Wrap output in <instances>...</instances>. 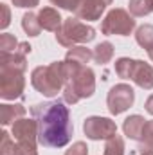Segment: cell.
Returning a JSON list of instances; mask_svg holds the SVG:
<instances>
[{
	"label": "cell",
	"mask_w": 153,
	"mask_h": 155,
	"mask_svg": "<svg viewBox=\"0 0 153 155\" xmlns=\"http://www.w3.org/2000/svg\"><path fill=\"white\" fill-rule=\"evenodd\" d=\"M96 38V29L79 22L77 16L63 20L61 27L56 31V41L63 47H74L76 43H88Z\"/></svg>",
	"instance_id": "4"
},
{
	"label": "cell",
	"mask_w": 153,
	"mask_h": 155,
	"mask_svg": "<svg viewBox=\"0 0 153 155\" xmlns=\"http://www.w3.org/2000/svg\"><path fill=\"white\" fill-rule=\"evenodd\" d=\"M38 20H40L41 29H45V31H54V33H56V31L61 27V24H63V18H61L60 11L54 9V7H41L40 13H38Z\"/></svg>",
	"instance_id": "12"
},
{
	"label": "cell",
	"mask_w": 153,
	"mask_h": 155,
	"mask_svg": "<svg viewBox=\"0 0 153 155\" xmlns=\"http://www.w3.org/2000/svg\"><path fill=\"white\" fill-rule=\"evenodd\" d=\"M31 49H33V47H31V45H29L27 41H20V45H18V49H16V51L27 56V54H31Z\"/></svg>",
	"instance_id": "30"
},
{
	"label": "cell",
	"mask_w": 153,
	"mask_h": 155,
	"mask_svg": "<svg viewBox=\"0 0 153 155\" xmlns=\"http://www.w3.org/2000/svg\"><path fill=\"white\" fill-rule=\"evenodd\" d=\"M13 137L16 143H29V144H36L38 141V124L36 119H18L13 124Z\"/></svg>",
	"instance_id": "10"
},
{
	"label": "cell",
	"mask_w": 153,
	"mask_h": 155,
	"mask_svg": "<svg viewBox=\"0 0 153 155\" xmlns=\"http://www.w3.org/2000/svg\"><path fill=\"white\" fill-rule=\"evenodd\" d=\"M67 81V71L65 61H52L49 65H40L31 72V85L34 90L45 97H54L58 92L65 87Z\"/></svg>",
	"instance_id": "3"
},
{
	"label": "cell",
	"mask_w": 153,
	"mask_h": 155,
	"mask_svg": "<svg viewBox=\"0 0 153 155\" xmlns=\"http://www.w3.org/2000/svg\"><path fill=\"white\" fill-rule=\"evenodd\" d=\"M112 2H114V0H79L74 15H76L79 20L96 22V20L101 18V15L105 13V9H106Z\"/></svg>",
	"instance_id": "9"
},
{
	"label": "cell",
	"mask_w": 153,
	"mask_h": 155,
	"mask_svg": "<svg viewBox=\"0 0 153 155\" xmlns=\"http://www.w3.org/2000/svg\"><path fill=\"white\" fill-rule=\"evenodd\" d=\"M130 7V15L132 16H148L150 13H153V0H130L128 4Z\"/></svg>",
	"instance_id": "21"
},
{
	"label": "cell",
	"mask_w": 153,
	"mask_h": 155,
	"mask_svg": "<svg viewBox=\"0 0 153 155\" xmlns=\"http://www.w3.org/2000/svg\"><path fill=\"white\" fill-rule=\"evenodd\" d=\"M11 155H38L36 144H29V143H15Z\"/></svg>",
	"instance_id": "25"
},
{
	"label": "cell",
	"mask_w": 153,
	"mask_h": 155,
	"mask_svg": "<svg viewBox=\"0 0 153 155\" xmlns=\"http://www.w3.org/2000/svg\"><path fill=\"white\" fill-rule=\"evenodd\" d=\"M50 4L52 5H58V7H61V9H65V11H76L77 4H79V0H50Z\"/></svg>",
	"instance_id": "27"
},
{
	"label": "cell",
	"mask_w": 153,
	"mask_h": 155,
	"mask_svg": "<svg viewBox=\"0 0 153 155\" xmlns=\"http://www.w3.org/2000/svg\"><path fill=\"white\" fill-rule=\"evenodd\" d=\"M15 4V7H27V9H33L40 4V0H11Z\"/></svg>",
	"instance_id": "29"
},
{
	"label": "cell",
	"mask_w": 153,
	"mask_h": 155,
	"mask_svg": "<svg viewBox=\"0 0 153 155\" xmlns=\"http://www.w3.org/2000/svg\"><path fill=\"white\" fill-rule=\"evenodd\" d=\"M0 9H2V22H0V29H5V27L11 24V11H9V5H7V4H0Z\"/></svg>",
	"instance_id": "28"
},
{
	"label": "cell",
	"mask_w": 153,
	"mask_h": 155,
	"mask_svg": "<svg viewBox=\"0 0 153 155\" xmlns=\"http://www.w3.org/2000/svg\"><path fill=\"white\" fill-rule=\"evenodd\" d=\"M24 116H25V107L20 105V103H15V105L2 103L0 105V124L2 126L15 124L18 119H22Z\"/></svg>",
	"instance_id": "13"
},
{
	"label": "cell",
	"mask_w": 153,
	"mask_h": 155,
	"mask_svg": "<svg viewBox=\"0 0 153 155\" xmlns=\"http://www.w3.org/2000/svg\"><path fill=\"white\" fill-rule=\"evenodd\" d=\"M22 29L25 31L27 36H38L41 33V25H40V20H38V15L34 13H25L22 16Z\"/></svg>",
	"instance_id": "20"
},
{
	"label": "cell",
	"mask_w": 153,
	"mask_h": 155,
	"mask_svg": "<svg viewBox=\"0 0 153 155\" xmlns=\"http://www.w3.org/2000/svg\"><path fill=\"white\" fill-rule=\"evenodd\" d=\"M18 45H20V41L13 35H9V33H2L0 35V51L2 52H15L18 49Z\"/></svg>",
	"instance_id": "24"
},
{
	"label": "cell",
	"mask_w": 153,
	"mask_h": 155,
	"mask_svg": "<svg viewBox=\"0 0 153 155\" xmlns=\"http://www.w3.org/2000/svg\"><path fill=\"white\" fill-rule=\"evenodd\" d=\"M132 81L144 88V90H151L153 88V67L150 63L142 61V60H135L133 65V72H132Z\"/></svg>",
	"instance_id": "11"
},
{
	"label": "cell",
	"mask_w": 153,
	"mask_h": 155,
	"mask_svg": "<svg viewBox=\"0 0 153 155\" xmlns=\"http://www.w3.org/2000/svg\"><path fill=\"white\" fill-rule=\"evenodd\" d=\"M144 123L146 119L139 114H133V116L126 117L124 123H122V132L128 139H133V141H139L141 134H142V128H144Z\"/></svg>",
	"instance_id": "15"
},
{
	"label": "cell",
	"mask_w": 153,
	"mask_h": 155,
	"mask_svg": "<svg viewBox=\"0 0 153 155\" xmlns=\"http://www.w3.org/2000/svg\"><path fill=\"white\" fill-rule=\"evenodd\" d=\"M144 107H146V112H148L150 116H153V94L146 99V105H144Z\"/></svg>",
	"instance_id": "31"
},
{
	"label": "cell",
	"mask_w": 153,
	"mask_h": 155,
	"mask_svg": "<svg viewBox=\"0 0 153 155\" xmlns=\"http://www.w3.org/2000/svg\"><path fill=\"white\" fill-rule=\"evenodd\" d=\"M83 132L90 141H108L117 134V124L110 117L90 116L83 123Z\"/></svg>",
	"instance_id": "7"
},
{
	"label": "cell",
	"mask_w": 153,
	"mask_h": 155,
	"mask_svg": "<svg viewBox=\"0 0 153 155\" xmlns=\"http://www.w3.org/2000/svg\"><path fill=\"white\" fill-rule=\"evenodd\" d=\"M139 153L141 155H153V121H146L142 134L139 137Z\"/></svg>",
	"instance_id": "17"
},
{
	"label": "cell",
	"mask_w": 153,
	"mask_h": 155,
	"mask_svg": "<svg viewBox=\"0 0 153 155\" xmlns=\"http://www.w3.org/2000/svg\"><path fill=\"white\" fill-rule=\"evenodd\" d=\"M103 155H124V139L115 134L110 137L105 144V153Z\"/></svg>",
	"instance_id": "23"
},
{
	"label": "cell",
	"mask_w": 153,
	"mask_h": 155,
	"mask_svg": "<svg viewBox=\"0 0 153 155\" xmlns=\"http://www.w3.org/2000/svg\"><path fill=\"white\" fill-rule=\"evenodd\" d=\"M88 153V146H86V143H83V141H76L67 152L65 155H86Z\"/></svg>",
	"instance_id": "26"
},
{
	"label": "cell",
	"mask_w": 153,
	"mask_h": 155,
	"mask_svg": "<svg viewBox=\"0 0 153 155\" xmlns=\"http://www.w3.org/2000/svg\"><path fill=\"white\" fill-rule=\"evenodd\" d=\"M135 29V20L133 16L122 9V7H114L108 11L105 20L101 22V33L106 36L119 35V36H130L132 31Z\"/></svg>",
	"instance_id": "5"
},
{
	"label": "cell",
	"mask_w": 153,
	"mask_h": 155,
	"mask_svg": "<svg viewBox=\"0 0 153 155\" xmlns=\"http://www.w3.org/2000/svg\"><path fill=\"white\" fill-rule=\"evenodd\" d=\"M25 88V78L22 71L0 67V97L5 101L16 99Z\"/></svg>",
	"instance_id": "6"
},
{
	"label": "cell",
	"mask_w": 153,
	"mask_h": 155,
	"mask_svg": "<svg viewBox=\"0 0 153 155\" xmlns=\"http://www.w3.org/2000/svg\"><path fill=\"white\" fill-rule=\"evenodd\" d=\"M135 40L137 43L148 51V54L153 52V25L151 24H142L141 27H137L135 31Z\"/></svg>",
	"instance_id": "18"
},
{
	"label": "cell",
	"mask_w": 153,
	"mask_h": 155,
	"mask_svg": "<svg viewBox=\"0 0 153 155\" xmlns=\"http://www.w3.org/2000/svg\"><path fill=\"white\" fill-rule=\"evenodd\" d=\"M65 61V60H63ZM67 81L63 87V101L76 105L79 99L90 97L96 92V74L86 65H72L65 61Z\"/></svg>",
	"instance_id": "2"
},
{
	"label": "cell",
	"mask_w": 153,
	"mask_h": 155,
	"mask_svg": "<svg viewBox=\"0 0 153 155\" xmlns=\"http://www.w3.org/2000/svg\"><path fill=\"white\" fill-rule=\"evenodd\" d=\"M135 101V92L128 83H117L108 90L106 96V105L112 116H119L126 112Z\"/></svg>",
	"instance_id": "8"
},
{
	"label": "cell",
	"mask_w": 153,
	"mask_h": 155,
	"mask_svg": "<svg viewBox=\"0 0 153 155\" xmlns=\"http://www.w3.org/2000/svg\"><path fill=\"white\" fill-rule=\"evenodd\" d=\"M0 67H7V69H16L25 72L27 71V56L15 51V52H2L0 51Z\"/></svg>",
	"instance_id": "14"
},
{
	"label": "cell",
	"mask_w": 153,
	"mask_h": 155,
	"mask_svg": "<svg viewBox=\"0 0 153 155\" xmlns=\"http://www.w3.org/2000/svg\"><path fill=\"white\" fill-rule=\"evenodd\" d=\"M31 114L38 124V143L45 148H63L70 143L74 126L70 112L63 101H45L31 107Z\"/></svg>",
	"instance_id": "1"
},
{
	"label": "cell",
	"mask_w": 153,
	"mask_h": 155,
	"mask_svg": "<svg viewBox=\"0 0 153 155\" xmlns=\"http://www.w3.org/2000/svg\"><path fill=\"white\" fill-rule=\"evenodd\" d=\"M114 58V45L110 41H101L94 49V61L97 65H106Z\"/></svg>",
	"instance_id": "19"
},
{
	"label": "cell",
	"mask_w": 153,
	"mask_h": 155,
	"mask_svg": "<svg viewBox=\"0 0 153 155\" xmlns=\"http://www.w3.org/2000/svg\"><path fill=\"white\" fill-rule=\"evenodd\" d=\"M94 58V51L86 47H70L65 54V61L72 65H86Z\"/></svg>",
	"instance_id": "16"
},
{
	"label": "cell",
	"mask_w": 153,
	"mask_h": 155,
	"mask_svg": "<svg viewBox=\"0 0 153 155\" xmlns=\"http://www.w3.org/2000/svg\"><path fill=\"white\" fill-rule=\"evenodd\" d=\"M133 65H135V60H132V58H119L115 61V74L119 78H122V79H132Z\"/></svg>",
	"instance_id": "22"
}]
</instances>
